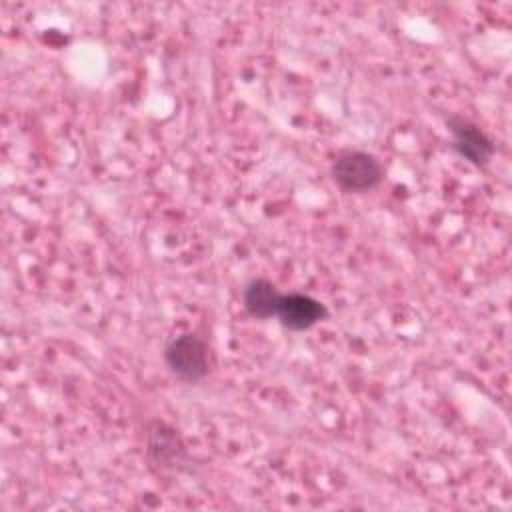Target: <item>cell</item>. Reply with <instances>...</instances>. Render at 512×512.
Wrapping results in <instances>:
<instances>
[{"mask_svg": "<svg viewBox=\"0 0 512 512\" xmlns=\"http://www.w3.org/2000/svg\"><path fill=\"white\" fill-rule=\"evenodd\" d=\"M328 316L326 306L308 296V294H300V292H292V294H282L278 310H276V318L280 320L282 326H286L288 330H308L310 326H314L316 322L324 320Z\"/></svg>", "mask_w": 512, "mask_h": 512, "instance_id": "3957f363", "label": "cell"}, {"mask_svg": "<svg viewBox=\"0 0 512 512\" xmlns=\"http://www.w3.org/2000/svg\"><path fill=\"white\" fill-rule=\"evenodd\" d=\"M450 126H452V134H454L452 148L468 162H472L476 166H484L494 152V146L486 138V134L478 126H474L462 118L450 120Z\"/></svg>", "mask_w": 512, "mask_h": 512, "instance_id": "277c9868", "label": "cell"}, {"mask_svg": "<svg viewBox=\"0 0 512 512\" xmlns=\"http://www.w3.org/2000/svg\"><path fill=\"white\" fill-rule=\"evenodd\" d=\"M280 298H282V294L278 292V288L266 278L252 280L244 288V296H242L244 308L248 310V314L254 318H260V320L276 316Z\"/></svg>", "mask_w": 512, "mask_h": 512, "instance_id": "8992f818", "label": "cell"}, {"mask_svg": "<svg viewBox=\"0 0 512 512\" xmlns=\"http://www.w3.org/2000/svg\"><path fill=\"white\" fill-rule=\"evenodd\" d=\"M148 454L158 466L172 468L184 456V446L172 428L162 422H152L148 430Z\"/></svg>", "mask_w": 512, "mask_h": 512, "instance_id": "5b68a950", "label": "cell"}, {"mask_svg": "<svg viewBox=\"0 0 512 512\" xmlns=\"http://www.w3.org/2000/svg\"><path fill=\"white\" fill-rule=\"evenodd\" d=\"M164 362L168 370L184 380L198 382L208 374V348L196 334H182L164 348Z\"/></svg>", "mask_w": 512, "mask_h": 512, "instance_id": "7a4b0ae2", "label": "cell"}, {"mask_svg": "<svg viewBox=\"0 0 512 512\" xmlns=\"http://www.w3.org/2000/svg\"><path fill=\"white\" fill-rule=\"evenodd\" d=\"M382 176L380 162L360 150H344L332 164V178L346 192H368L382 182Z\"/></svg>", "mask_w": 512, "mask_h": 512, "instance_id": "6da1fadb", "label": "cell"}]
</instances>
